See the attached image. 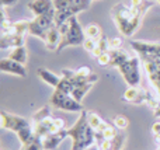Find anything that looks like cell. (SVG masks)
Here are the masks:
<instances>
[{
    "instance_id": "6da1fadb",
    "label": "cell",
    "mask_w": 160,
    "mask_h": 150,
    "mask_svg": "<svg viewBox=\"0 0 160 150\" xmlns=\"http://www.w3.org/2000/svg\"><path fill=\"white\" fill-rule=\"evenodd\" d=\"M146 8H138L128 6L125 3H117L111 10V16L114 18L118 31L124 36H132L139 30L142 24V18L146 14Z\"/></svg>"
},
{
    "instance_id": "7a4b0ae2",
    "label": "cell",
    "mask_w": 160,
    "mask_h": 150,
    "mask_svg": "<svg viewBox=\"0 0 160 150\" xmlns=\"http://www.w3.org/2000/svg\"><path fill=\"white\" fill-rule=\"evenodd\" d=\"M111 66L117 67L121 73L122 79L129 87H136L141 84V58L132 56L129 52L121 49H110Z\"/></svg>"
},
{
    "instance_id": "3957f363",
    "label": "cell",
    "mask_w": 160,
    "mask_h": 150,
    "mask_svg": "<svg viewBox=\"0 0 160 150\" xmlns=\"http://www.w3.org/2000/svg\"><path fill=\"white\" fill-rule=\"evenodd\" d=\"M68 131V136L72 138V150H86L96 143V131L87 121V111H82L76 122Z\"/></svg>"
},
{
    "instance_id": "277c9868",
    "label": "cell",
    "mask_w": 160,
    "mask_h": 150,
    "mask_svg": "<svg viewBox=\"0 0 160 150\" xmlns=\"http://www.w3.org/2000/svg\"><path fill=\"white\" fill-rule=\"evenodd\" d=\"M59 32H61V44L56 52H62L65 48L68 46H79L83 45V42L86 41V34L84 28L82 27V24L79 22V20L76 17L69 18L66 22H63L62 25H59Z\"/></svg>"
},
{
    "instance_id": "5b68a950",
    "label": "cell",
    "mask_w": 160,
    "mask_h": 150,
    "mask_svg": "<svg viewBox=\"0 0 160 150\" xmlns=\"http://www.w3.org/2000/svg\"><path fill=\"white\" fill-rule=\"evenodd\" d=\"M49 101H51V105L55 107L56 109H62V111H66V112H78V114L84 111V107H83L82 103L76 101L70 94L62 93L59 90H53Z\"/></svg>"
},
{
    "instance_id": "8992f818",
    "label": "cell",
    "mask_w": 160,
    "mask_h": 150,
    "mask_svg": "<svg viewBox=\"0 0 160 150\" xmlns=\"http://www.w3.org/2000/svg\"><path fill=\"white\" fill-rule=\"evenodd\" d=\"M55 25V14H44V16L34 17L30 20V30L28 34L37 36V38L45 41L48 35V31Z\"/></svg>"
},
{
    "instance_id": "52a82bcc",
    "label": "cell",
    "mask_w": 160,
    "mask_h": 150,
    "mask_svg": "<svg viewBox=\"0 0 160 150\" xmlns=\"http://www.w3.org/2000/svg\"><path fill=\"white\" fill-rule=\"evenodd\" d=\"M131 48L141 59H150L160 63V42L131 41Z\"/></svg>"
},
{
    "instance_id": "ba28073f",
    "label": "cell",
    "mask_w": 160,
    "mask_h": 150,
    "mask_svg": "<svg viewBox=\"0 0 160 150\" xmlns=\"http://www.w3.org/2000/svg\"><path fill=\"white\" fill-rule=\"evenodd\" d=\"M32 123L30 122L28 119L20 117V115H14L10 114L7 111H2L0 114V126L2 129H7V131H11L14 133H18L20 131H22L27 126H31Z\"/></svg>"
},
{
    "instance_id": "9c48e42d",
    "label": "cell",
    "mask_w": 160,
    "mask_h": 150,
    "mask_svg": "<svg viewBox=\"0 0 160 150\" xmlns=\"http://www.w3.org/2000/svg\"><path fill=\"white\" fill-rule=\"evenodd\" d=\"M152 98V95L146 91V89L143 87H128L125 90L124 95H122V100L125 103L129 104H136V105H141V104H148L149 100Z\"/></svg>"
},
{
    "instance_id": "30bf717a",
    "label": "cell",
    "mask_w": 160,
    "mask_h": 150,
    "mask_svg": "<svg viewBox=\"0 0 160 150\" xmlns=\"http://www.w3.org/2000/svg\"><path fill=\"white\" fill-rule=\"evenodd\" d=\"M142 65H143V69L148 75L152 87L155 89L156 94L159 95L160 100V63L155 60H150V59H141Z\"/></svg>"
},
{
    "instance_id": "8fae6325",
    "label": "cell",
    "mask_w": 160,
    "mask_h": 150,
    "mask_svg": "<svg viewBox=\"0 0 160 150\" xmlns=\"http://www.w3.org/2000/svg\"><path fill=\"white\" fill-rule=\"evenodd\" d=\"M28 10L34 14V17L44 16V14H55V4L53 0H32L27 4Z\"/></svg>"
},
{
    "instance_id": "7c38bea8",
    "label": "cell",
    "mask_w": 160,
    "mask_h": 150,
    "mask_svg": "<svg viewBox=\"0 0 160 150\" xmlns=\"http://www.w3.org/2000/svg\"><path fill=\"white\" fill-rule=\"evenodd\" d=\"M0 72L8 73V75H16L18 77H25L27 76V69L25 65H21L18 62L13 60L10 58H3L0 60Z\"/></svg>"
},
{
    "instance_id": "4fadbf2b",
    "label": "cell",
    "mask_w": 160,
    "mask_h": 150,
    "mask_svg": "<svg viewBox=\"0 0 160 150\" xmlns=\"http://www.w3.org/2000/svg\"><path fill=\"white\" fill-rule=\"evenodd\" d=\"M68 138V131L63 129L61 132H55V133H49L42 139V146L44 150H55L61 146V143Z\"/></svg>"
},
{
    "instance_id": "5bb4252c",
    "label": "cell",
    "mask_w": 160,
    "mask_h": 150,
    "mask_svg": "<svg viewBox=\"0 0 160 150\" xmlns=\"http://www.w3.org/2000/svg\"><path fill=\"white\" fill-rule=\"evenodd\" d=\"M45 48L51 52L53 51H58L59 44H61V32H59V28L56 25H53L49 31H48V35L47 39H45Z\"/></svg>"
},
{
    "instance_id": "9a60e30c",
    "label": "cell",
    "mask_w": 160,
    "mask_h": 150,
    "mask_svg": "<svg viewBox=\"0 0 160 150\" xmlns=\"http://www.w3.org/2000/svg\"><path fill=\"white\" fill-rule=\"evenodd\" d=\"M25 39L22 35H2L0 48L2 49H13L17 46H24Z\"/></svg>"
},
{
    "instance_id": "2e32d148",
    "label": "cell",
    "mask_w": 160,
    "mask_h": 150,
    "mask_svg": "<svg viewBox=\"0 0 160 150\" xmlns=\"http://www.w3.org/2000/svg\"><path fill=\"white\" fill-rule=\"evenodd\" d=\"M38 76H39V79H41L44 83L52 86L53 89H56L58 84L61 83V80H62L61 76H58L56 73L51 72V70H48V69H42V67L41 69H38Z\"/></svg>"
},
{
    "instance_id": "e0dca14e",
    "label": "cell",
    "mask_w": 160,
    "mask_h": 150,
    "mask_svg": "<svg viewBox=\"0 0 160 150\" xmlns=\"http://www.w3.org/2000/svg\"><path fill=\"white\" fill-rule=\"evenodd\" d=\"M87 121H88V123H90V126L96 132L104 131V129L107 128V125H108V122L102 121L101 117H100L97 112H87Z\"/></svg>"
},
{
    "instance_id": "ac0fdd59",
    "label": "cell",
    "mask_w": 160,
    "mask_h": 150,
    "mask_svg": "<svg viewBox=\"0 0 160 150\" xmlns=\"http://www.w3.org/2000/svg\"><path fill=\"white\" fill-rule=\"evenodd\" d=\"M8 58L18 62V63H21V65H25L27 63V59H28V52H27V49H25V46H17V48H13V49L8 51Z\"/></svg>"
},
{
    "instance_id": "d6986e66",
    "label": "cell",
    "mask_w": 160,
    "mask_h": 150,
    "mask_svg": "<svg viewBox=\"0 0 160 150\" xmlns=\"http://www.w3.org/2000/svg\"><path fill=\"white\" fill-rule=\"evenodd\" d=\"M84 34H86V38H90V39H100L102 36V30L98 24L96 22H91V24L86 25L84 27Z\"/></svg>"
},
{
    "instance_id": "ffe728a7",
    "label": "cell",
    "mask_w": 160,
    "mask_h": 150,
    "mask_svg": "<svg viewBox=\"0 0 160 150\" xmlns=\"http://www.w3.org/2000/svg\"><path fill=\"white\" fill-rule=\"evenodd\" d=\"M93 87V84L91 83H87V84H83V86H78V87H75L73 89V91H72V97L75 98L76 101H79V103H82L83 101V98H84V95L87 94L88 91H90V89Z\"/></svg>"
},
{
    "instance_id": "44dd1931",
    "label": "cell",
    "mask_w": 160,
    "mask_h": 150,
    "mask_svg": "<svg viewBox=\"0 0 160 150\" xmlns=\"http://www.w3.org/2000/svg\"><path fill=\"white\" fill-rule=\"evenodd\" d=\"M51 115H52V112H51L49 107L45 105V107H42V108H39L38 111H37L35 114L32 115V122H38V121H42V119H45L47 117H51Z\"/></svg>"
},
{
    "instance_id": "7402d4cb",
    "label": "cell",
    "mask_w": 160,
    "mask_h": 150,
    "mask_svg": "<svg viewBox=\"0 0 160 150\" xmlns=\"http://www.w3.org/2000/svg\"><path fill=\"white\" fill-rule=\"evenodd\" d=\"M125 140H127V135L122 133V132H118V135L111 140V143H112V150H122V148H124V145H125Z\"/></svg>"
},
{
    "instance_id": "603a6c76",
    "label": "cell",
    "mask_w": 160,
    "mask_h": 150,
    "mask_svg": "<svg viewBox=\"0 0 160 150\" xmlns=\"http://www.w3.org/2000/svg\"><path fill=\"white\" fill-rule=\"evenodd\" d=\"M20 150H44V146H42V140L39 139V138L35 136L30 143H27V145L21 146V149H20Z\"/></svg>"
},
{
    "instance_id": "cb8c5ba5",
    "label": "cell",
    "mask_w": 160,
    "mask_h": 150,
    "mask_svg": "<svg viewBox=\"0 0 160 150\" xmlns=\"http://www.w3.org/2000/svg\"><path fill=\"white\" fill-rule=\"evenodd\" d=\"M114 125L117 126V129H119V131H124V129L128 128V125H129V121H128V118L125 117V115H117V117L114 118Z\"/></svg>"
},
{
    "instance_id": "d4e9b609",
    "label": "cell",
    "mask_w": 160,
    "mask_h": 150,
    "mask_svg": "<svg viewBox=\"0 0 160 150\" xmlns=\"http://www.w3.org/2000/svg\"><path fill=\"white\" fill-rule=\"evenodd\" d=\"M97 46L102 51V52H110V39L107 38L105 35H102L100 39H97Z\"/></svg>"
},
{
    "instance_id": "484cf974",
    "label": "cell",
    "mask_w": 160,
    "mask_h": 150,
    "mask_svg": "<svg viewBox=\"0 0 160 150\" xmlns=\"http://www.w3.org/2000/svg\"><path fill=\"white\" fill-rule=\"evenodd\" d=\"M131 6H132V7L146 8V10H149L153 4L150 2H148V0H131Z\"/></svg>"
},
{
    "instance_id": "4316f807",
    "label": "cell",
    "mask_w": 160,
    "mask_h": 150,
    "mask_svg": "<svg viewBox=\"0 0 160 150\" xmlns=\"http://www.w3.org/2000/svg\"><path fill=\"white\" fill-rule=\"evenodd\" d=\"M97 62H98V65H100V66H102V67L110 66V65H111V55H110V52H105V53H102L101 56H98V58H97Z\"/></svg>"
},
{
    "instance_id": "83f0119b",
    "label": "cell",
    "mask_w": 160,
    "mask_h": 150,
    "mask_svg": "<svg viewBox=\"0 0 160 150\" xmlns=\"http://www.w3.org/2000/svg\"><path fill=\"white\" fill-rule=\"evenodd\" d=\"M96 46H97V41H96V39L86 38V41L83 42V48H84V51H86V52H88V53L93 52V51L96 49Z\"/></svg>"
},
{
    "instance_id": "f1b7e54d",
    "label": "cell",
    "mask_w": 160,
    "mask_h": 150,
    "mask_svg": "<svg viewBox=\"0 0 160 150\" xmlns=\"http://www.w3.org/2000/svg\"><path fill=\"white\" fill-rule=\"evenodd\" d=\"M122 38L119 36H115V38H111L110 39V48L111 49H121L122 48Z\"/></svg>"
},
{
    "instance_id": "f546056e",
    "label": "cell",
    "mask_w": 160,
    "mask_h": 150,
    "mask_svg": "<svg viewBox=\"0 0 160 150\" xmlns=\"http://www.w3.org/2000/svg\"><path fill=\"white\" fill-rule=\"evenodd\" d=\"M76 73H78V76H80V77H88V76H91V69L87 66H82L79 67V69H76Z\"/></svg>"
},
{
    "instance_id": "4dcf8cb0",
    "label": "cell",
    "mask_w": 160,
    "mask_h": 150,
    "mask_svg": "<svg viewBox=\"0 0 160 150\" xmlns=\"http://www.w3.org/2000/svg\"><path fill=\"white\" fill-rule=\"evenodd\" d=\"M98 146L100 150H112V143H111V140H102Z\"/></svg>"
},
{
    "instance_id": "1f68e13d",
    "label": "cell",
    "mask_w": 160,
    "mask_h": 150,
    "mask_svg": "<svg viewBox=\"0 0 160 150\" xmlns=\"http://www.w3.org/2000/svg\"><path fill=\"white\" fill-rule=\"evenodd\" d=\"M152 132H153V135L156 136V139H159V138H160V122H155V123H153Z\"/></svg>"
},
{
    "instance_id": "d6a6232c",
    "label": "cell",
    "mask_w": 160,
    "mask_h": 150,
    "mask_svg": "<svg viewBox=\"0 0 160 150\" xmlns=\"http://www.w3.org/2000/svg\"><path fill=\"white\" fill-rule=\"evenodd\" d=\"M17 2H18V0H2V6H3V8L13 7V6L17 4Z\"/></svg>"
},
{
    "instance_id": "836d02e7",
    "label": "cell",
    "mask_w": 160,
    "mask_h": 150,
    "mask_svg": "<svg viewBox=\"0 0 160 150\" xmlns=\"http://www.w3.org/2000/svg\"><path fill=\"white\" fill-rule=\"evenodd\" d=\"M155 117H158V118H160V105L158 107V108L155 109Z\"/></svg>"
},
{
    "instance_id": "e575fe53",
    "label": "cell",
    "mask_w": 160,
    "mask_h": 150,
    "mask_svg": "<svg viewBox=\"0 0 160 150\" xmlns=\"http://www.w3.org/2000/svg\"><path fill=\"white\" fill-rule=\"evenodd\" d=\"M86 150H100V149H98V146L93 145V146H91V148H88V149H86Z\"/></svg>"
},
{
    "instance_id": "d590c367",
    "label": "cell",
    "mask_w": 160,
    "mask_h": 150,
    "mask_svg": "<svg viewBox=\"0 0 160 150\" xmlns=\"http://www.w3.org/2000/svg\"><path fill=\"white\" fill-rule=\"evenodd\" d=\"M158 150H160V142H159V148H158Z\"/></svg>"
},
{
    "instance_id": "8d00e7d4",
    "label": "cell",
    "mask_w": 160,
    "mask_h": 150,
    "mask_svg": "<svg viewBox=\"0 0 160 150\" xmlns=\"http://www.w3.org/2000/svg\"><path fill=\"white\" fill-rule=\"evenodd\" d=\"M156 140H158V142H160V138H159V139H156Z\"/></svg>"
},
{
    "instance_id": "74e56055",
    "label": "cell",
    "mask_w": 160,
    "mask_h": 150,
    "mask_svg": "<svg viewBox=\"0 0 160 150\" xmlns=\"http://www.w3.org/2000/svg\"><path fill=\"white\" fill-rule=\"evenodd\" d=\"M158 2H159V3H160V0H158Z\"/></svg>"
}]
</instances>
